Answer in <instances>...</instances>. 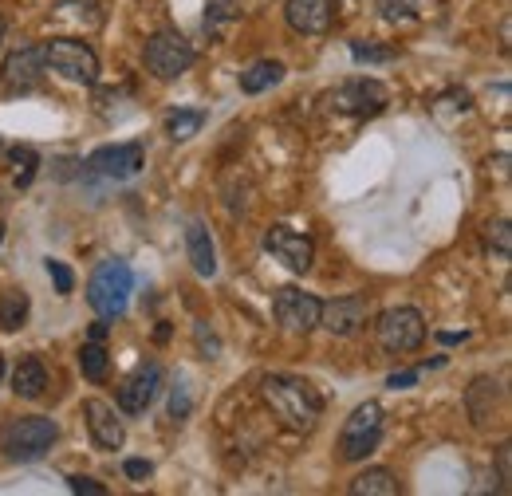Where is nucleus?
Listing matches in <instances>:
<instances>
[{"mask_svg": "<svg viewBox=\"0 0 512 496\" xmlns=\"http://www.w3.org/2000/svg\"><path fill=\"white\" fill-rule=\"evenodd\" d=\"M260 398L272 410V418L292 434H312L323 414L320 390L308 378H296V374H264L260 378Z\"/></svg>", "mask_w": 512, "mask_h": 496, "instance_id": "1", "label": "nucleus"}, {"mask_svg": "<svg viewBox=\"0 0 512 496\" xmlns=\"http://www.w3.org/2000/svg\"><path fill=\"white\" fill-rule=\"evenodd\" d=\"M56 437H60V426H56L52 418H44V414L8 418V422L0 426V453H4L8 461L28 465V461H40V457L56 445Z\"/></svg>", "mask_w": 512, "mask_h": 496, "instance_id": "2", "label": "nucleus"}, {"mask_svg": "<svg viewBox=\"0 0 512 496\" xmlns=\"http://www.w3.org/2000/svg\"><path fill=\"white\" fill-rule=\"evenodd\" d=\"M130 288H134V272L127 260H103L87 280V304L103 319H123Z\"/></svg>", "mask_w": 512, "mask_h": 496, "instance_id": "3", "label": "nucleus"}, {"mask_svg": "<svg viewBox=\"0 0 512 496\" xmlns=\"http://www.w3.org/2000/svg\"><path fill=\"white\" fill-rule=\"evenodd\" d=\"M383 441V406L379 402H363L355 406V414L343 422L339 434V457L343 461H367Z\"/></svg>", "mask_w": 512, "mask_h": 496, "instance_id": "4", "label": "nucleus"}, {"mask_svg": "<svg viewBox=\"0 0 512 496\" xmlns=\"http://www.w3.org/2000/svg\"><path fill=\"white\" fill-rule=\"evenodd\" d=\"M142 60H146V71L154 79H178V75H186L193 67L197 52H193V44L182 32H154L146 40Z\"/></svg>", "mask_w": 512, "mask_h": 496, "instance_id": "5", "label": "nucleus"}, {"mask_svg": "<svg viewBox=\"0 0 512 496\" xmlns=\"http://www.w3.org/2000/svg\"><path fill=\"white\" fill-rule=\"evenodd\" d=\"M44 60L56 75H64L67 83H83V87L99 83V56L83 40H52L44 48Z\"/></svg>", "mask_w": 512, "mask_h": 496, "instance_id": "6", "label": "nucleus"}, {"mask_svg": "<svg viewBox=\"0 0 512 496\" xmlns=\"http://www.w3.org/2000/svg\"><path fill=\"white\" fill-rule=\"evenodd\" d=\"M379 343L390 355L418 351L426 343V319L418 308H390L379 315Z\"/></svg>", "mask_w": 512, "mask_h": 496, "instance_id": "7", "label": "nucleus"}, {"mask_svg": "<svg viewBox=\"0 0 512 496\" xmlns=\"http://www.w3.org/2000/svg\"><path fill=\"white\" fill-rule=\"evenodd\" d=\"M386 87L379 79H347V83H339L331 95H327V103L339 111V115H355V119H363V115H379L386 107Z\"/></svg>", "mask_w": 512, "mask_h": 496, "instance_id": "8", "label": "nucleus"}, {"mask_svg": "<svg viewBox=\"0 0 512 496\" xmlns=\"http://www.w3.org/2000/svg\"><path fill=\"white\" fill-rule=\"evenodd\" d=\"M264 252H268L272 260H280L288 272H308L312 260H316L312 237H304V233H296V229H288V225H272V229L264 233Z\"/></svg>", "mask_w": 512, "mask_h": 496, "instance_id": "9", "label": "nucleus"}, {"mask_svg": "<svg viewBox=\"0 0 512 496\" xmlns=\"http://www.w3.org/2000/svg\"><path fill=\"white\" fill-rule=\"evenodd\" d=\"M146 166V150L138 142H119V146H99L91 158H87V170L99 174V178H111V182H127L138 170Z\"/></svg>", "mask_w": 512, "mask_h": 496, "instance_id": "10", "label": "nucleus"}, {"mask_svg": "<svg viewBox=\"0 0 512 496\" xmlns=\"http://www.w3.org/2000/svg\"><path fill=\"white\" fill-rule=\"evenodd\" d=\"M4 87L12 91V95H28V91H36L40 83H44V75H48V60H44V48H16V52H8V60H4Z\"/></svg>", "mask_w": 512, "mask_h": 496, "instance_id": "11", "label": "nucleus"}, {"mask_svg": "<svg viewBox=\"0 0 512 496\" xmlns=\"http://www.w3.org/2000/svg\"><path fill=\"white\" fill-rule=\"evenodd\" d=\"M272 311H276V323L296 331V335H308V331L320 327V300L300 292V288H280Z\"/></svg>", "mask_w": 512, "mask_h": 496, "instance_id": "12", "label": "nucleus"}, {"mask_svg": "<svg viewBox=\"0 0 512 496\" xmlns=\"http://www.w3.org/2000/svg\"><path fill=\"white\" fill-rule=\"evenodd\" d=\"M158 390H162V367H158V363H142V367L119 386V410H123V414H146V410L154 406Z\"/></svg>", "mask_w": 512, "mask_h": 496, "instance_id": "13", "label": "nucleus"}, {"mask_svg": "<svg viewBox=\"0 0 512 496\" xmlns=\"http://www.w3.org/2000/svg\"><path fill=\"white\" fill-rule=\"evenodd\" d=\"M83 418H87V430H91V441L99 445V449H119L123 445V418H119V410L111 406V402H103V398H87L83 402Z\"/></svg>", "mask_w": 512, "mask_h": 496, "instance_id": "14", "label": "nucleus"}, {"mask_svg": "<svg viewBox=\"0 0 512 496\" xmlns=\"http://www.w3.org/2000/svg\"><path fill=\"white\" fill-rule=\"evenodd\" d=\"M288 28L300 36H323L335 20V0H284Z\"/></svg>", "mask_w": 512, "mask_h": 496, "instance_id": "15", "label": "nucleus"}, {"mask_svg": "<svg viewBox=\"0 0 512 496\" xmlns=\"http://www.w3.org/2000/svg\"><path fill=\"white\" fill-rule=\"evenodd\" d=\"M367 296H339L331 304H320V327H327L331 335H355L367 323Z\"/></svg>", "mask_w": 512, "mask_h": 496, "instance_id": "16", "label": "nucleus"}, {"mask_svg": "<svg viewBox=\"0 0 512 496\" xmlns=\"http://www.w3.org/2000/svg\"><path fill=\"white\" fill-rule=\"evenodd\" d=\"M186 252H190V264L197 276H205V280L217 276V248H213V237L201 221H190V229H186Z\"/></svg>", "mask_w": 512, "mask_h": 496, "instance_id": "17", "label": "nucleus"}, {"mask_svg": "<svg viewBox=\"0 0 512 496\" xmlns=\"http://www.w3.org/2000/svg\"><path fill=\"white\" fill-rule=\"evenodd\" d=\"M12 390H16V398H28V402L44 398V390H48V371H44V363H40L36 355H28V359L16 363V371H12Z\"/></svg>", "mask_w": 512, "mask_h": 496, "instance_id": "18", "label": "nucleus"}, {"mask_svg": "<svg viewBox=\"0 0 512 496\" xmlns=\"http://www.w3.org/2000/svg\"><path fill=\"white\" fill-rule=\"evenodd\" d=\"M280 79H284V63L280 60H256L253 67H245V71H241V91H245V95H260V91L276 87Z\"/></svg>", "mask_w": 512, "mask_h": 496, "instance_id": "19", "label": "nucleus"}, {"mask_svg": "<svg viewBox=\"0 0 512 496\" xmlns=\"http://www.w3.org/2000/svg\"><path fill=\"white\" fill-rule=\"evenodd\" d=\"M398 493V481L390 469H367L351 481V496H394Z\"/></svg>", "mask_w": 512, "mask_h": 496, "instance_id": "20", "label": "nucleus"}, {"mask_svg": "<svg viewBox=\"0 0 512 496\" xmlns=\"http://www.w3.org/2000/svg\"><path fill=\"white\" fill-rule=\"evenodd\" d=\"M28 292H20V288H12V292H4L0 296V327L4 331H20L24 327V319H28Z\"/></svg>", "mask_w": 512, "mask_h": 496, "instance_id": "21", "label": "nucleus"}, {"mask_svg": "<svg viewBox=\"0 0 512 496\" xmlns=\"http://www.w3.org/2000/svg\"><path fill=\"white\" fill-rule=\"evenodd\" d=\"M107 367H111V355H107V347L103 343H83V351H79V371L83 378H91V382H103L107 378Z\"/></svg>", "mask_w": 512, "mask_h": 496, "instance_id": "22", "label": "nucleus"}, {"mask_svg": "<svg viewBox=\"0 0 512 496\" xmlns=\"http://www.w3.org/2000/svg\"><path fill=\"white\" fill-rule=\"evenodd\" d=\"M201 126H205V115H201V111H170V115H166V134H170L174 142L193 138Z\"/></svg>", "mask_w": 512, "mask_h": 496, "instance_id": "23", "label": "nucleus"}, {"mask_svg": "<svg viewBox=\"0 0 512 496\" xmlns=\"http://www.w3.org/2000/svg\"><path fill=\"white\" fill-rule=\"evenodd\" d=\"M485 245L493 248L501 260H509V256H512V225L505 221V217L485 225Z\"/></svg>", "mask_w": 512, "mask_h": 496, "instance_id": "24", "label": "nucleus"}, {"mask_svg": "<svg viewBox=\"0 0 512 496\" xmlns=\"http://www.w3.org/2000/svg\"><path fill=\"white\" fill-rule=\"evenodd\" d=\"M79 8H83V20H87V28H99V24H103V12H99V4H91V0H79ZM56 20H79V12H75V0H60V8H56Z\"/></svg>", "mask_w": 512, "mask_h": 496, "instance_id": "25", "label": "nucleus"}, {"mask_svg": "<svg viewBox=\"0 0 512 496\" xmlns=\"http://www.w3.org/2000/svg\"><path fill=\"white\" fill-rule=\"evenodd\" d=\"M375 8L383 12V20H390V24L418 16V0H375Z\"/></svg>", "mask_w": 512, "mask_h": 496, "instance_id": "26", "label": "nucleus"}, {"mask_svg": "<svg viewBox=\"0 0 512 496\" xmlns=\"http://www.w3.org/2000/svg\"><path fill=\"white\" fill-rule=\"evenodd\" d=\"M351 56L359 63H390L398 60V48H379V44H351Z\"/></svg>", "mask_w": 512, "mask_h": 496, "instance_id": "27", "label": "nucleus"}, {"mask_svg": "<svg viewBox=\"0 0 512 496\" xmlns=\"http://www.w3.org/2000/svg\"><path fill=\"white\" fill-rule=\"evenodd\" d=\"M48 276H52V284H56L60 296H71V292H75V272L67 268L64 260H48Z\"/></svg>", "mask_w": 512, "mask_h": 496, "instance_id": "28", "label": "nucleus"}, {"mask_svg": "<svg viewBox=\"0 0 512 496\" xmlns=\"http://www.w3.org/2000/svg\"><path fill=\"white\" fill-rule=\"evenodd\" d=\"M193 335H197V347L205 351V359H217V355H221V343H217V335H213V331H205V323H201V319L193 323Z\"/></svg>", "mask_w": 512, "mask_h": 496, "instance_id": "29", "label": "nucleus"}, {"mask_svg": "<svg viewBox=\"0 0 512 496\" xmlns=\"http://www.w3.org/2000/svg\"><path fill=\"white\" fill-rule=\"evenodd\" d=\"M190 406H193V398H190V390H186V378L174 386V398H170V414L174 418H186L190 414Z\"/></svg>", "mask_w": 512, "mask_h": 496, "instance_id": "30", "label": "nucleus"}, {"mask_svg": "<svg viewBox=\"0 0 512 496\" xmlns=\"http://www.w3.org/2000/svg\"><path fill=\"white\" fill-rule=\"evenodd\" d=\"M67 489H71V493H87V496L107 493V489H103L99 481H91V477H67Z\"/></svg>", "mask_w": 512, "mask_h": 496, "instance_id": "31", "label": "nucleus"}, {"mask_svg": "<svg viewBox=\"0 0 512 496\" xmlns=\"http://www.w3.org/2000/svg\"><path fill=\"white\" fill-rule=\"evenodd\" d=\"M123 469H127V477H130V481H146V477L154 473V465H150V461H138V457H134V461H127Z\"/></svg>", "mask_w": 512, "mask_h": 496, "instance_id": "32", "label": "nucleus"}, {"mask_svg": "<svg viewBox=\"0 0 512 496\" xmlns=\"http://www.w3.org/2000/svg\"><path fill=\"white\" fill-rule=\"evenodd\" d=\"M414 382H418V371H402V374H390V378H386L390 390H406V386H414Z\"/></svg>", "mask_w": 512, "mask_h": 496, "instance_id": "33", "label": "nucleus"}, {"mask_svg": "<svg viewBox=\"0 0 512 496\" xmlns=\"http://www.w3.org/2000/svg\"><path fill=\"white\" fill-rule=\"evenodd\" d=\"M509 457H512L509 445H501V481H509V477H512V473H509Z\"/></svg>", "mask_w": 512, "mask_h": 496, "instance_id": "34", "label": "nucleus"}, {"mask_svg": "<svg viewBox=\"0 0 512 496\" xmlns=\"http://www.w3.org/2000/svg\"><path fill=\"white\" fill-rule=\"evenodd\" d=\"M103 335H107V323H95V327H91V339L103 343Z\"/></svg>", "mask_w": 512, "mask_h": 496, "instance_id": "35", "label": "nucleus"}, {"mask_svg": "<svg viewBox=\"0 0 512 496\" xmlns=\"http://www.w3.org/2000/svg\"><path fill=\"white\" fill-rule=\"evenodd\" d=\"M0 44H4V16H0Z\"/></svg>", "mask_w": 512, "mask_h": 496, "instance_id": "36", "label": "nucleus"}, {"mask_svg": "<svg viewBox=\"0 0 512 496\" xmlns=\"http://www.w3.org/2000/svg\"><path fill=\"white\" fill-rule=\"evenodd\" d=\"M0 245H4V221H0Z\"/></svg>", "mask_w": 512, "mask_h": 496, "instance_id": "37", "label": "nucleus"}, {"mask_svg": "<svg viewBox=\"0 0 512 496\" xmlns=\"http://www.w3.org/2000/svg\"><path fill=\"white\" fill-rule=\"evenodd\" d=\"M0 382H4V359H0Z\"/></svg>", "mask_w": 512, "mask_h": 496, "instance_id": "38", "label": "nucleus"}]
</instances>
